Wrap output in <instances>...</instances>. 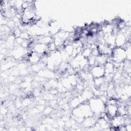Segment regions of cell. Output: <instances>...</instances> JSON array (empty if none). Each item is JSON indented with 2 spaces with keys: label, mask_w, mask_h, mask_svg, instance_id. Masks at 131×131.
I'll list each match as a JSON object with an SVG mask.
<instances>
[{
  "label": "cell",
  "mask_w": 131,
  "mask_h": 131,
  "mask_svg": "<svg viewBox=\"0 0 131 131\" xmlns=\"http://www.w3.org/2000/svg\"><path fill=\"white\" fill-rule=\"evenodd\" d=\"M85 101L74 108L72 112L73 115L76 119V120L79 123H82L85 118L94 115L89 104V101L87 103H85Z\"/></svg>",
  "instance_id": "6da1fadb"
},
{
  "label": "cell",
  "mask_w": 131,
  "mask_h": 131,
  "mask_svg": "<svg viewBox=\"0 0 131 131\" xmlns=\"http://www.w3.org/2000/svg\"><path fill=\"white\" fill-rule=\"evenodd\" d=\"M89 104L94 115H100L104 112L105 104L102 102L99 97L94 96L89 100Z\"/></svg>",
  "instance_id": "7a4b0ae2"
},
{
  "label": "cell",
  "mask_w": 131,
  "mask_h": 131,
  "mask_svg": "<svg viewBox=\"0 0 131 131\" xmlns=\"http://www.w3.org/2000/svg\"><path fill=\"white\" fill-rule=\"evenodd\" d=\"M111 57L114 62H123L126 59V50L121 47H115L112 50Z\"/></svg>",
  "instance_id": "3957f363"
},
{
  "label": "cell",
  "mask_w": 131,
  "mask_h": 131,
  "mask_svg": "<svg viewBox=\"0 0 131 131\" xmlns=\"http://www.w3.org/2000/svg\"><path fill=\"white\" fill-rule=\"evenodd\" d=\"M104 66L95 65L91 69V74L93 78L104 77Z\"/></svg>",
  "instance_id": "277c9868"
},
{
  "label": "cell",
  "mask_w": 131,
  "mask_h": 131,
  "mask_svg": "<svg viewBox=\"0 0 131 131\" xmlns=\"http://www.w3.org/2000/svg\"><path fill=\"white\" fill-rule=\"evenodd\" d=\"M126 37L121 32H119L116 36L115 46L117 47H122L126 42Z\"/></svg>",
  "instance_id": "5b68a950"
},
{
  "label": "cell",
  "mask_w": 131,
  "mask_h": 131,
  "mask_svg": "<svg viewBox=\"0 0 131 131\" xmlns=\"http://www.w3.org/2000/svg\"><path fill=\"white\" fill-rule=\"evenodd\" d=\"M104 76L107 75H114V73H115V70L116 69L115 68L113 61H108L104 65Z\"/></svg>",
  "instance_id": "8992f818"
},
{
  "label": "cell",
  "mask_w": 131,
  "mask_h": 131,
  "mask_svg": "<svg viewBox=\"0 0 131 131\" xmlns=\"http://www.w3.org/2000/svg\"><path fill=\"white\" fill-rule=\"evenodd\" d=\"M42 57V55L39 54L34 51L32 52L29 55V59L28 60L33 63L35 64L37 63H38L39 61L41 59Z\"/></svg>",
  "instance_id": "52a82bcc"
},
{
  "label": "cell",
  "mask_w": 131,
  "mask_h": 131,
  "mask_svg": "<svg viewBox=\"0 0 131 131\" xmlns=\"http://www.w3.org/2000/svg\"><path fill=\"white\" fill-rule=\"evenodd\" d=\"M97 122V120L94 115L92 116H90L84 119L83 121H82L83 125L85 127H92L94 126L95 123Z\"/></svg>",
  "instance_id": "ba28073f"
},
{
  "label": "cell",
  "mask_w": 131,
  "mask_h": 131,
  "mask_svg": "<svg viewBox=\"0 0 131 131\" xmlns=\"http://www.w3.org/2000/svg\"><path fill=\"white\" fill-rule=\"evenodd\" d=\"M81 103L79 98L78 97H75L72 99L69 103V106L72 108H75L79 106Z\"/></svg>",
  "instance_id": "9c48e42d"
},
{
  "label": "cell",
  "mask_w": 131,
  "mask_h": 131,
  "mask_svg": "<svg viewBox=\"0 0 131 131\" xmlns=\"http://www.w3.org/2000/svg\"><path fill=\"white\" fill-rule=\"evenodd\" d=\"M105 78L104 77H99V78H94L93 81H94V84L96 87H97L98 88L105 81Z\"/></svg>",
  "instance_id": "30bf717a"
},
{
  "label": "cell",
  "mask_w": 131,
  "mask_h": 131,
  "mask_svg": "<svg viewBox=\"0 0 131 131\" xmlns=\"http://www.w3.org/2000/svg\"><path fill=\"white\" fill-rule=\"evenodd\" d=\"M81 54L84 58L88 59L92 55V50L90 48H84L82 50Z\"/></svg>",
  "instance_id": "8fae6325"
},
{
  "label": "cell",
  "mask_w": 131,
  "mask_h": 131,
  "mask_svg": "<svg viewBox=\"0 0 131 131\" xmlns=\"http://www.w3.org/2000/svg\"><path fill=\"white\" fill-rule=\"evenodd\" d=\"M42 63H37L35 64H34L33 65H32V70L35 71V72H38L40 70H41L42 68Z\"/></svg>",
  "instance_id": "7c38bea8"
},
{
  "label": "cell",
  "mask_w": 131,
  "mask_h": 131,
  "mask_svg": "<svg viewBox=\"0 0 131 131\" xmlns=\"http://www.w3.org/2000/svg\"><path fill=\"white\" fill-rule=\"evenodd\" d=\"M51 112V108L50 107H47L44 110V113L46 114H48Z\"/></svg>",
  "instance_id": "4fadbf2b"
}]
</instances>
